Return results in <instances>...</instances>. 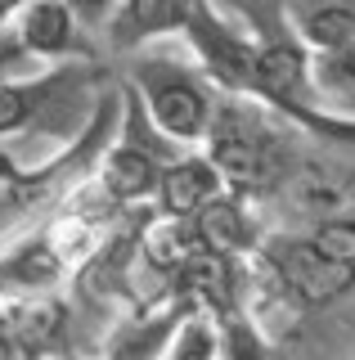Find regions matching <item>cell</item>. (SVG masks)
<instances>
[{
	"mask_svg": "<svg viewBox=\"0 0 355 360\" xmlns=\"http://www.w3.org/2000/svg\"><path fill=\"white\" fill-rule=\"evenodd\" d=\"M234 9L243 14L252 41H257L248 95L270 112H279L288 127H297L310 144L355 149V117L319 104L315 86H310V50L288 27L283 0H234Z\"/></svg>",
	"mask_w": 355,
	"mask_h": 360,
	"instance_id": "1",
	"label": "cell"
},
{
	"mask_svg": "<svg viewBox=\"0 0 355 360\" xmlns=\"http://www.w3.org/2000/svg\"><path fill=\"white\" fill-rule=\"evenodd\" d=\"M306 144L310 140L302 131L288 127L279 112L257 104L252 95H225L220 90L216 112L207 122V135L198 149L212 158L225 189L265 207V202L288 194V185H293L297 167L306 158Z\"/></svg>",
	"mask_w": 355,
	"mask_h": 360,
	"instance_id": "2",
	"label": "cell"
},
{
	"mask_svg": "<svg viewBox=\"0 0 355 360\" xmlns=\"http://www.w3.org/2000/svg\"><path fill=\"white\" fill-rule=\"evenodd\" d=\"M108 77L113 72H104L99 59L41 63L32 72L5 77L0 82V144L18 162L27 144H46V158H54L86 127Z\"/></svg>",
	"mask_w": 355,
	"mask_h": 360,
	"instance_id": "3",
	"label": "cell"
},
{
	"mask_svg": "<svg viewBox=\"0 0 355 360\" xmlns=\"http://www.w3.org/2000/svg\"><path fill=\"white\" fill-rule=\"evenodd\" d=\"M121 82L140 95L144 112L153 117V127L166 140H175L180 149H198L203 144L220 90L212 86V77L189 54H171V50L144 45V50L130 54V68H126Z\"/></svg>",
	"mask_w": 355,
	"mask_h": 360,
	"instance_id": "4",
	"label": "cell"
},
{
	"mask_svg": "<svg viewBox=\"0 0 355 360\" xmlns=\"http://www.w3.org/2000/svg\"><path fill=\"white\" fill-rule=\"evenodd\" d=\"M117 90H121L117 131H113V140L104 144V153L95 158L91 180L113 207H140V202L153 198L158 172L180 153V144L166 140V135L153 127V117L144 112L140 95L121 82V77H117Z\"/></svg>",
	"mask_w": 355,
	"mask_h": 360,
	"instance_id": "5",
	"label": "cell"
},
{
	"mask_svg": "<svg viewBox=\"0 0 355 360\" xmlns=\"http://www.w3.org/2000/svg\"><path fill=\"white\" fill-rule=\"evenodd\" d=\"M257 252L297 315L328 311L355 292V262L328 257L324 248L310 243L306 230H265Z\"/></svg>",
	"mask_w": 355,
	"mask_h": 360,
	"instance_id": "6",
	"label": "cell"
},
{
	"mask_svg": "<svg viewBox=\"0 0 355 360\" xmlns=\"http://www.w3.org/2000/svg\"><path fill=\"white\" fill-rule=\"evenodd\" d=\"M180 37L189 45V59L212 77L216 90H225V95H248L252 59H257V41H252L248 22L225 18L212 0H189Z\"/></svg>",
	"mask_w": 355,
	"mask_h": 360,
	"instance_id": "7",
	"label": "cell"
},
{
	"mask_svg": "<svg viewBox=\"0 0 355 360\" xmlns=\"http://www.w3.org/2000/svg\"><path fill=\"white\" fill-rule=\"evenodd\" d=\"M68 279H72V270L59 257V248L50 243L41 217L32 225H14V230H5V239H0V302L59 292Z\"/></svg>",
	"mask_w": 355,
	"mask_h": 360,
	"instance_id": "8",
	"label": "cell"
},
{
	"mask_svg": "<svg viewBox=\"0 0 355 360\" xmlns=\"http://www.w3.org/2000/svg\"><path fill=\"white\" fill-rule=\"evenodd\" d=\"M9 32L36 63H68V59H99L95 37L81 27V18L68 9V0H27Z\"/></svg>",
	"mask_w": 355,
	"mask_h": 360,
	"instance_id": "9",
	"label": "cell"
},
{
	"mask_svg": "<svg viewBox=\"0 0 355 360\" xmlns=\"http://www.w3.org/2000/svg\"><path fill=\"white\" fill-rule=\"evenodd\" d=\"M189 311H198L185 292H166L162 302H149V307H130L113 315V329L104 338V352L99 360H162L171 333L180 329V320Z\"/></svg>",
	"mask_w": 355,
	"mask_h": 360,
	"instance_id": "10",
	"label": "cell"
},
{
	"mask_svg": "<svg viewBox=\"0 0 355 360\" xmlns=\"http://www.w3.org/2000/svg\"><path fill=\"white\" fill-rule=\"evenodd\" d=\"M189 225H194L198 248H207V252H225V257H248V252H257L261 239H265L261 207L252 198L234 194V189L212 194L189 217Z\"/></svg>",
	"mask_w": 355,
	"mask_h": 360,
	"instance_id": "11",
	"label": "cell"
},
{
	"mask_svg": "<svg viewBox=\"0 0 355 360\" xmlns=\"http://www.w3.org/2000/svg\"><path fill=\"white\" fill-rule=\"evenodd\" d=\"M185 14H189V0H117L104 22V37L113 50L135 54L144 45L180 37Z\"/></svg>",
	"mask_w": 355,
	"mask_h": 360,
	"instance_id": "12",
	"label": "cell"
},
{
	"mask_svg": "<svg viewBox=\"0 0 355 360\" xmlns=\"http://www.w3.org/2000/svg\"><path fill=\"white\" fill-rule=\"evenodd\" d=\"M225 189L220 172L212 167V158L203 149H180L171 162L158 172V185H153V212L162 217H194L212 194Z\"/></svg>",
	"mask_w": 355,
	"mask_h": 360,
	"instance_id": "13",
	"label": "cell"
},
{
	"mask_svg": "<svg viewBox=\"0 0 355 360\" xmlns=\"http://www.w3.org/2000/svg\"><path fill=\"white\" fill-rule=\"evenodd\" d=\"M283 18L306 50L355 41V0H283Z\"/></svg>",
	"mask_w": 355,
	"mask_h": 360,
	"instance_id": "14",
	"label": "cell"
},
{
	"mask_svg": "<svg viewBox=\"0 0 355 360\" xmlns=\"http://www.w3.org/2000/svg\"><path fill=\"white\" fill-rule=\"evenodd\" d=\"M310 86H315L319 104L355 117V41L333 45V50H310Z\"/></svg>",
	"mask_w": 355,
	"mask_h": 360,
	"instance_id": "15",
	"label": "cell"
},
{
	"mask_svg": "<svg viewBox=\"0 0 355 360\" xmlns=\"http://www.w3.org/2000/svg\"><path fill=\"white\" fill-rule=\"evenodd\" d=\"M212 320H216V338H220V360H274L270 338L261 333V324L243 307H229V311L212 315Z\"/></svg>",
	"mask_w": 355,
	"mask_h": 360,
	"instance_id": "16",
	"label": "cell"
},
{
	"mask_svg": "<svg viewBox=\"0 0 355 360\" xmlns=\"http://www.w3.org/2000/svg\"><path fill=\"white\" fill-rule=\"evenodd\" d=\"M162 360H220V338H216V320L207 311H189L180 320V329L171 333Z\"/></svg>",
	"mask_w": 355,
	"mask_h": 360,
	"instance_id": "17",
	"label": "cell"
},
{
	"mask_svg": "<svg viewBox=\"0 0 355 360\" xmlns=\"http://www.w3.org/2000/svg\"><path fill=\"white\" fill-rule=\"evenodd\" d=\"M310 243L324 248L328 257H342V262H355V207L328 212V217H315L306 225Z\"/></svg>",
	"mask_w": 355,
	"mask_h": 360,
	"instance_id": "18",
	"label": "cell"
},
{
	"mask_svg": "<svg viewBox=\"0 0 355 360\" xmlns=\"http://www.w3.org/2000/svg\"><path fill=\"white\" fill-rule=\"evenodd\" d=\"M32 68H41V63L18 45V37L5 22V27H0V82H5V77H18V72H32Z\"/></svg>",
	"mask_w": 355,
	"mask_h": 360,
	"instance_id": "19",
	"label": "cell"
},
{
	"mask_svg": "<svg viewBox=\"0 0 355 360\" xmlns=\"http://www.w3.org/2000/svg\"><path fill=\"white\" fill-rule=\"evenodd\" d=\"M113 5H117V0H68V9L81 18V27L91 32V37H99V32H104V22H108V14H113Z\"/></svg>",
	"mask_w": 355,
	"mask_h": 360,
	"instance_id": "20",
	"label": "cell"
},
{
	"mask_svg": "<svg viewBox=\"0 0 355 360\" xmlns=\"http://www.w3.org/2000/svg\"><path fill=\"white\" fill-rule=\"evenodd\" d=\"M23 176H27V162H18V158L9 153L5 144H0V202H5L18 185H23Z\"/></svg>",
	"mask_w": 355,
	"mask_h": 360,
	"instance_id": "21",
	"label": "cell"
},
{
	"mask_svg": "<svg viewBox=\"0 0 355 360\" xmlns=\"http://www.w3.org/2000/svg\"><path fill=\"white\" fill-rule=\"evenodd\" d=\"M0 360H32V356H27V347L18 342L14 333H9V324H5V320H0Z\"/></svg>",
	"mask_w": 355,
	"mask_h": 360,
	"instance_id": "22",
	"label": "cell"
},
{
	"mask_svg": "<svg viewBox=\"0 0 355 360\" xmlns=\"http://www.w3.org/2000/svg\"><path fill=\"white\" fill-rule=\"evenodd\" d=\"M23 5H27V0H0V27H5V22L14 18V14H18Z\"/></svg>",
	"mask_w": 355,
	"mask_h": 360,
	"instance_id": "23",
	"label": "cell"
},
{
	"mask_svg": "<svg viewBox=\"0 0 355 360\" xmlns=\"http://www.w3.org/2000/svg\"><path fill=\"white\" fill-rule=\"evenodd\" d=\"M54 360H76V356H54Z\"/></svg>",
	"mask_w": 355,
	"mask_h": 360,
	"instance_id": "24",
	"label": "cell"
}]
</instances>
